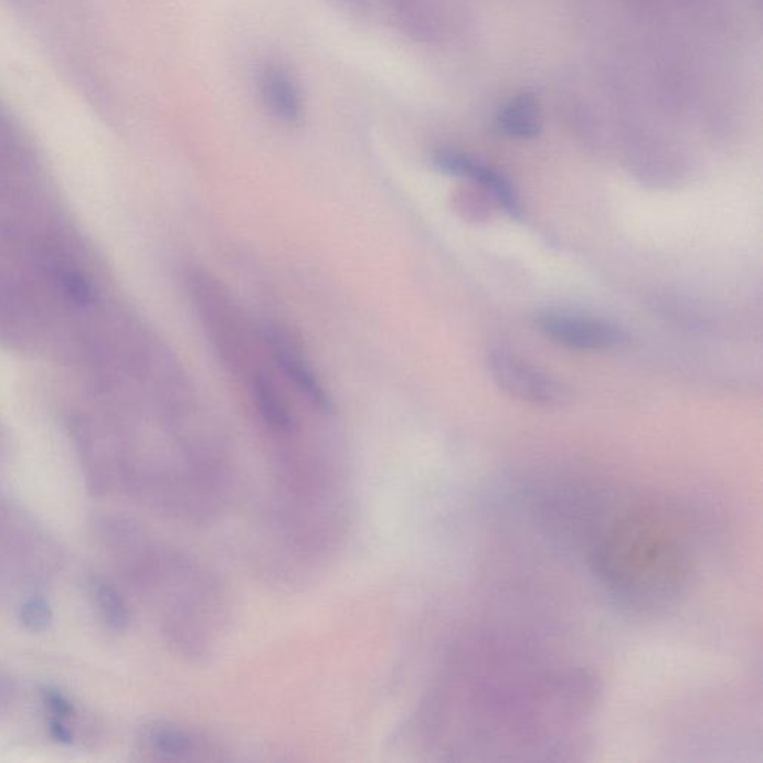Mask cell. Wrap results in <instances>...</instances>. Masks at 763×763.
<instances>
[{"mask_svg": "<svg viewBox=\"0 0 763 763\" xmlns=\"http://www.w3.org/2000/svg\"><path fill=\"white\" fill-rule=\"evenodd\" d=\"M259 92L271 113L283 121H296L301 115V96L296 81L280 66H266L259 74Z\"/></svg>", "mask_w": 763, "mask_h": 763, "instance_id": "8992f818", "label": "cell"}, {"mask_svg": "<svg viewBox=\"0 0 763 763\" xmlns=\"http://www.w3.org/2000/svg\"><path fill=\"white\" fill-rule=\"evenodd\" d=\"M142 741L157 756L170 759V761H182L194 750L193 739L189 732L165 720H155L145 724Z\"/></svg>", "mask_w": 763, "mask_h": 763, "instance_id": "ba28073f", "label": "cell"}, {"mask_svg": "<svg viewBox=\"0 0 763 763\" xmlns=\"http://www.w3.org/2000/svg\"><path fill=\"white\" fill-rule=\"evenodd\" d=\"M14 699V686L3 672H0V716L6 713L8 707L11 706Z\"/></svg>", "mask_w": 763, "mask_h": 763, "instance_id": "5bb4252c", "label": "cell"}, {"mask_svg": "<svg viewBox=\"0 0 763 763\" xmlns=\"http://www.w3.org/2000/svg\"><path fill=\"white\" fill-rule=\"evenodd\" d=\"M433 163L441 172L468 178L476 184L484 187L494 195V199L511 220L521 221L523 219V208L518 191H516L513 182L500 170L488 168V166L479 163L464 152L447 148L434 152Z\"/></svg>", "mask_w": 763, "mask_h": 763, "instance_id": "277c9868", "label": "cell"}, {"mask_svg": "<svg viewBox=\"0 0 763 763\" xmlns=\"http://www.w3.org/2000/svg\"><path fill=\"white\" fill-rule=\"evenodd\" d=\"M592 565L617 607L645 619L668 616L688 598L697 574L693 522L675 502H637L605 528Z\"/></svg>", "mask_w": 763, "mask_h": 763, "instance_id": "6da1fadb", "label": "cell"}, {"mask_svg": "<svg viewBox=\"0 0 763 763\" xmlns=\"http://www.w3.org/2000/svg\"><path fill=\"white\" fill-rule=\"evenodd\" d=\"M536 324L553 342L580 351H607L624 342V332L613 324L570 310H544Z\"/></svg>", "mask_w": 763, "mask_h": 763, "instance_id": "3957f363", "label": "cell"}, {"mask_svg": "<svg viewBox=\"0 0 763 763\" xmlns=\"http://www.w3.org/2000/svg\"><path fill=\"white\" fill-rule=\"evenodd\" d=\"M267 342L271 345L273 357L278 362L288 381L300 391L303 396L319 411L328 412L331 409V400L321 382L315 377L314 370L301 357L296 345L279 328H271L267 331Z\"/></svg>", "mask_w": 763, "mask_h": 763, "instance_id": "5b68a950", "label": "cell"}, {"mask_svg": "<svg viewBox=\"0 0 763 763\" xmlns=\"http://www.w3.org/2000/svg\"><path fill=\"white\" fill-rule=\"evenodd\" d=\"M89 592H92V598L95 601L102 621L110 630L125 633L129 629L131 624L129 604L114 583L102 577V575H93L89 580Z\"/></svg>", "mask_w": 763, "mask_h": 763, "instance_id": "9c48e42d", "label": "cell"}, {"mask_svg": "<svg viewBox=\"0 0 763 763\" xmlns=\"http://www.w3.org/2000/svg\"><path fill=\"white\" fill-rule=\"evenodd\" d=\"M488 370L496 385L518 402L544 409L564 407L570 403L571 394L564 383L506 349L489 352Z\"/></svg>", "mask_w": 763, "mask_h": 763, "instance_id": "7a4b0ae2", "label": "cell"}, {"mask_svg": "<svg viewBox=\"0 0 763 763\" xmlns=\"http://www.w3.org/2000/svg\"><path fill=\"white\" fill-rule=\"evenodd\" d=\"M496 126L501 135L509 136V138H536L543 129V115H541L539 100L530 93L511 97L498 110Z\"/></svg>", "mask_w": 763, "mask_h": 763, "instance_id": "52a82bcc", "label": "cell"}, {"mask_svg": "<svg viewBox=\"0 0 763 763\" xmlns=\"http://www.w3.org/2000/svg\"><path fill=\"white\" fill-rule=\"evenodd\" d=\"M46 729H49L50 735L53 736L57 743L65 745L74 743V731H72L67 720L49 718V720H46Z\"/></svg>", "mask_w": 763, "mask_h": 763, "instance_id": "4fadbf2b", "label": "cell"}, {"mask_svg": "<svg viewBox=\"0 0 763 763\" xmlns=\"http://www.w3.org/2000/svg\"><path fill=\"white\" fill-rule=\"evenodd\" d=\"M40 697L50 718L67 720V722L75 718L76 709L71 699L53 686H41Z\"/></svg>", "mask_w": 763, "mask_h": 763, "instance_id": "7c38bea8", "label": "cell"}, {"mask_svg": "<svg viewBox=\"0 0 763 763\" xmlns=\"http://www.w3.org/2000/svg\"><path fill=\"white\" fill-rule=\"evenodd\" d=\"M253 391L259 415L267 425L279 430V432H287L292 428L293 416L288 402L273 379L264 373L255 374Z\"/></svg>", "mask_w": 763, "mask_h": 763, "instance_id": "30bf717a", "label": "cell"}, {"mask_svg": "<svg viewBox=\"0 0 763 763\" xmlns=\"http://www.w3.org/2000/svg\"><path fill=\"white\" fill-rule=\"evenodd\" d=\"M53 608L40 592H30L21 600L19 621L29 633H44L53 622Z\"/></svg>", "mask_w": 763, "mask_h": 763, "instance_id": "8fae6325", "label": "cell"}]
</instances>
